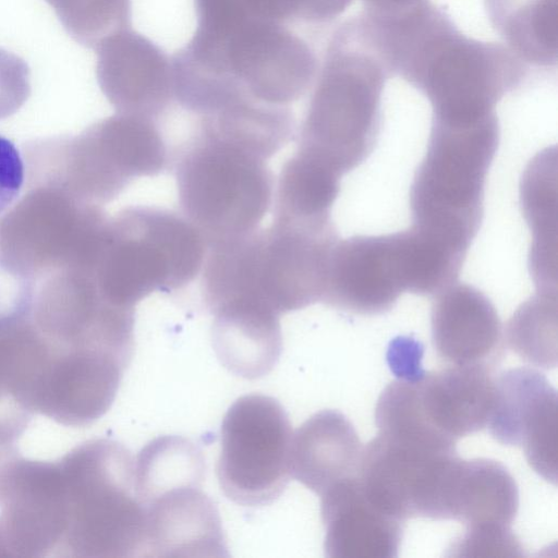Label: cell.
<instances>
[{
    "label": "cell",
    "mask_w": 558,
    "mask_h": 558,
    "mask_svg": "<svg viewBox=\"0 0 558 558\" xmlns=\"http://www.w3.org/2000/svg\"><path fill=\"white\" fill-rule=\"evenodd\" d=\"M392 76L364 15L338 26L318 66L296 149L342 175L359 167L377 143Z\"/></svg>",
    "instance_id": "6da1fadb"
},
{
    "label": "cell",
    "mask_w": 558,
    "mask_h": 558,
    "mask_svg": "<svg viewBox=\"0 0 558 558\" xmlns=\"http://www.w3.org/2000/svg\"><path fill=\"white\" fill-rule=\"evenodd\" d=\"M337 240L333 227L272 223L209 246L202 268V300L209 313L230 302H247L279 316L320 302Z\"/></svg>",
    "instance_id": "7a4b0ae2"
},
{
    "label": "cell",
    "mask_w": 558,
    "mask_h": 558,
    "mask_svg": "<svg viewBox=\"0 0 558 558\" xmlns=\"http://www.w3.org/2000/svg\"><path fill=\"white\" fill-rule=\"evenodd\" d=\"M171 64L177 81L187 88L239 92L275 106L305 95L319 66L311 46L287 25L259 20L196 27Z\"/></svg>",
    "instance_id": "3957f363"
},
{
    "label": "cell",
    "mask_w": 558,
    "mask_h": 558,
    "mask_svg": "<svg viewBox=\"0 0 558 558\" xmlns=\"http://www.w3.org/2000/svg\"><path fill=\"white\" fill-rule=\"evenodd\" d=\"M172 155L156 120L120 112L75 136L24 146L27 186H52L97 206L116 199L136 179L171 169Z\"/></svg>",
    "instance_id": "277c9868"
},
{
    "label": "cell",
    "mask_w": 558,
    "mask_h": 558,
    "mask_svg": "<svg viewBox=\"0 0 558 558\" xmlns=\"http://www.w3.org/2000/svg\"><path fill=\"white\" fill-rule=\"evenodd\" d=\"M59 460L61 557H142L146 513L136 489L135 457L117 440L93 438Z\"/></svg>",
    "instance_id": "5b68a950"
},
{
    "label": "cell",
    "mask_w": 558,
    "mask_h": 558,
    "mask_svg": "<svg viewBox=\"0 0 558 558\" xmlns=\"http://www.w3.org/2000/svg\"><path fill=\"white\" fill-rule=\"evenodd\" d=\"M207 245L180 213L157 206H129L108 217L92 265L104 298L135 310L148 295L171 293L199 275Z\"/></svg>",
    "instance_id": "8992f818"
},
{
    "label": "cell",
    "mask_w": 558,
    "mask_h": 558,
    "mask_svg": "<svg viewBox=\"0 0 558 558\" xmlns=\"http://www.w3.org/2000/svg\"><path fill=\"white\" fill-rule=\"evenodd\" d=\"M267 161L197 123L189 140L173 148L171 168L182 215L207 247L257 230L274 197Z\"/></svg>",
    "instance_id": "52a82bcc"
},
{
    "label": "cell",
    "mask_w": 558,
    "mask_h": 558,
    "mask_svg": "<svg viewBox=\"0 0 558 558\" xmlns=\"http://www.w3.org/2000/svg\"><path fill=\"white\" fill-rule=\"evenodd\" d=\"M498 142L496 113L473 123L433 120L410 191L412 227L465 256L482 222Z\"/></svg>",
    "instance_id": "ba28073f"
},
{
    "label": "cell",
    "mask_w": 558,
    "mask_h": 558,
    "mask_svg": "<svg viewBox=\"0 0 558 558\" xmlns=\"http://www.w3.org/2000/svg\"><path fill=\"white\" fill-rule=\"evenodd\" d=\"M527 70L509 47L469 37L446 15L412 49L397 76L428 99L433 120L461 124L496 113L497 102L523 83Z\"/></svg>",
    "instance_id": "9c48e42d"
},
{
    "label": "cell",
    "mask_w": 558,
    "mask_h": 558,
    "mask_svg": "<svg viewBox=\"0 0 558 558\" xmlns=\"http://www.w3.org/2000/svg\"><path fill=\"white\" fill-rule=\"evenodd\" d=\"M108 217L101 206L62 190L28 186L0 217V262L33 282L85 264L97 250Z\"/></svg>",
    "instance_id": "30bf717a"
},
{
    "label": "cell",
    "mask_w": 558,
    "mask_h": 558,
    "mask_svg": "<svg viewBox=\"0 0 558 558\" xmlns=\"http://www.w3.org/2000/svg\"><path fill=\"white\" fill-rule=\"evenodd\" d=\"M220 436L217 476L225 495L251 507L275 501L291 477L293 432L281 404L265 395L239 398Z\"/></svg>",
    "instance_id": "8fae6325"
},
{
    "label": "cell",
    "mask_w": 558,
    "mask_h": 558,
    "mask_svg": "<svg viewBox=\"0 0 558 558\" xmlns=\"http://www.w3.org/2000/svg\"><path fill=\"white\" fill-rule=\"evenodd\" d=\"M458 458L378 434L363 446L357 478L367 499L397 520H442L445 496Z\"/></svg>",
    "instance_id": "7c38bea8"
},
{
    "label": "cell",
    "mask_w": 558,
    "mask_h": 558,
    "mask_svg": "<svg viewBox=\"0 0 558 558\" xmlns=\"http://www.w3.org/2000/svg\"><path fill=\"white\" fill-rule=\"evenodd\" d=\"M408 291L402 231L335 243L322 301L359 315L389 311Z\"/></svg>",
    "instance_id": "4fadbf2b"
},
{
    "label": "cell",
    "mask_w": 558,
    "mask_h": 558,
    "mask_svg": "<svg viewBox=\"0 0 558 558\" xmlns=\"http://www.w3.org/2000/svg\"><path fill=\"white\" fill-rule=\"evenodd\" d=\"M557 392L541 372L518 367L495 381L487 427L500 444L523 449L531 468L557 484Z\"/></svg>",
    "instance_id": "5bb4252c"
},
{
    "label": "cell",
    "mask_w": 558,
    "mask_h": 558,
    "mask_svg": "<svg viewBox=\"0 0 558 558\" xmlns=\"http://www.w3.org/2000/svg\"><path fill=\"white\" fill-rule=\"evenodd\" d=\"M98 85L120 113L158 120L174 101L171 58L131 27L105 38L96 48Z\"/></svg>",
    "instance_id": "9a60e30c"
},
{
    "label": "cell",
    "mask_w": 558,
    "mask_h": 558,
    "mask_svg": "<svg viewBox=\"0 0 558 558\" xmlns=\"http://www.w3.org/2000/svg\"><path fill=\"white\" fill-rule=\"evenodd\" d=\"M142 557L228 556L219 513L202 484L168 488L144 504Z\"/></svg>",
    "instance_id": "2e32d148"
},
{
    "label": "cell",
    "mask_w": 558,
    "mask_h": 558,
    "mask_svg": "<svg viewBox=\"0 0 558 558\" xmlns=\"http://www.w3.org/2000/svg\"><path fill=\"white\" fill-rule=\"evenodd\" d=\"M411 380L420 418L440 438L456 444L488 425L496 381L489 366L450 364Z\"/></svg>",
    "instance_id": "e0dca14e"
},
{
    "label": "cell",
    "mask_w": 558,
    "mask_h": 558,
    "mask_svg": "<svg viewBox=\"0 0 558 558\" xmlns=\"http://www.w3.org/2000/svg\"><path fill=\"white\" fill-rule=\"evenodd\" d=\"M432 339L449 364L489 366L500 356L504 329L489 299L478 289L453 282L436 294Z\"/></svg>",
    "instance_id": "ac0fdd59"
},
{
    "label": "cell",
    "mask_w": 558,
    "mask_h": 558,
    "mask_svg": "<svg viewBox=\"0 0 558 558\" xmlns=\"http://www.w3.org/2000/svg\"><path fill=\"white\" fill-rule=\"evenodd\" d=\"M326 556L331 558L396 557L401 543L400 520L377 509L357 476L320 495Z\"/></svg>",
    "instance_id": "d6986e66"
},
{
    "label": "cell",
    "mask_w": 558,
    "mask_h": 558,
    "mask_svg": "<svg viewBox=\"0 0 558 558\" xmlns=\"http://www.w3.org/2000/svg\"><path fill=\"white\" fill-rule=\"evenodd\" d=\"M362 449L354 426L342 413L319 411L293 434L291 476L320 496L357 476Z\"/></svg>",
    "instance_id": "ffe728a7"
},
{
    "label": "cell",
    "mask_w": 558,
    "mask_h": 558,
    "mask_svg": "<svg viewBox=\"0 0 558 558\" xmlns=\"http://www.w3.org/2000/svg\"><path fill=\"white\" fill-rule=\"evenodd\" d=\"M210 314L213 347L230 372L255 379L274 368L282 349L278 314L245 302L227 303Z\"/></svg>",
    "instance_id": "44dd1931"
},
{
    "label": "cell",
    "mask_w": 558,
    "mask_h": 558,
    "mask_svg": "<svg viewBox=\"0 0 558 558\" xmlns=\"http://www.w3.org/2000/svg\"><path fill=\"white\" fill-rule=\"evenodd\" d=\"M342 174L301 150L284 161L274 189L272 223L323 229L333 227L331 208Z\"/></svg>",
    "instance_id": "7402d4cb"
},
{
    "label": "cell",
    "mask_w": 558,
    "mask_h": 558,
    "mask_svg": "<svg viewBox=\"0 0 558 558\" xmlns=\"http://www.w3.org/2000/svg\"><path fill=\"white\" fill-rule=\"evenodd\" d=\"M519 508L514 478L500 462L461 459L450 500L449 520L466 526H510Z\"/></svg>",
    "instance_id": "603a6c76"
},
{
    "label": "cell",
    "mask_w": 558,
    "mask_h": 558,
    "mask_svg": "<svg viewBox=\"0 0 558 558\" xmlns=\"http://www.w3.org/2000/svg\"><path fill=\"white\" fill-rule=\"evenodd\" d=\"M493 26L525 64H557L558 0H485Z\"/></svg>",
    "instance_id": "cb8c5ba5"
},
{
    "label": "cell",
    "mask_w": 558,
    "mask_h": 558,
    "mask_svg": "<svg viewBox=\"0 0 558 558\" xmlns=\"http://www.w3.org/2000/svg\"><path fill=\"white\" fill-rule=\"evenodd\" d=\"M550 154H541L530 165L522 184L524 215L533 232L532 274L539 290H556L557 274V190L556 165Z\"/></svg>",
    "instance_id": "d4e9b609"
},
{
    "label": "cell",
    "mask_w": 558,
    "mask_h": 558,
    "mask_svg": "<svg viewBox=\"0 0 558 558\" xmlns=\"http://www.w3.org/2000/svg\"><path fill=\"white\" fill-rule=\"evenodd\" d=\"M204 457L201 449L179 436L158 437L135 458V482L142 502L174 486L203 484Z\"/></svg>",
    "instance_id": "484cf974"
},
{
    "label": "cell",
    "mask_w": 558,
    "mask_h": 558,
    "mask_svg": "<svg viewBox=\"0 0 558 558\" xmlns=\"http://www.w3.org/2000/svg\"><path fill=\"white\" fill-rule=\"evenodd\" d=\"M506 338L522 360L544 368L557 365V293L539 290L508 322Z\"/></svg>",
    "instance_id": "4316f807"
},
{
    "label": "cell",
    "mask_w": 558,
    "mask_h": 558,
    "mask_svg": "<svg viewBox=\"0 0 558 558\" xmlns=\"http://www.w3.org/2000/svg\"><path fill=\"white\" fill-rule=\"evenodd\" d=\"M77 44L96 48L108 36L131 27V0H46Z\"/></svg>",
    "instance_id": "83f0119b"
},
{
    "label": "cell",
    "mask_w": 558,
    "mask_h": 558,
    "mask_svg": "<svg viewBox=\"0 0 558 558\" xmlns=\"http://www.w3.org/2000/svg\"><path fill=\"white\" fill-rule=\"evenodd\" d=\"M522 545L508 525L468 526L464 534L452 543L453 557H521Z\"/></svg>",
    "instance_id": "f1b7e54d"
},
{
    "label": "cell",
    "mask_w": 558,
    "mask_h": 558,
    "mask_svg": "<svg viewBox=\"0 0 558 558\" xmlns=\"http://www.w3.org/2000/svg\"><path fill=\"white\" fill-rule=\"evenodd\" d=\"M29 94L27 64L16 54L0 48V120L15 113Z\"/></svg>",
    "instance_id": "f546056e"
},
{
    "label": "cell",
    "mask_w": 558,
    "mask_h": 558,
    "mask_svg": "<svg viewBox=\"0 0 558 558\" xmlns=\"http://www.w3.org/2000/svg\"><path fill=\"white\" fill-rule=\"evenodd\" d=\"M25 178L24 160L15 145L0 135V214L19 196Z\"/></svg>",
    "instance_id": "4dcf8cb0"
},
{
    "label": "cell",
    "mask_w": 558,
    "mask_h": 558,
    "mask_svg": "<svg viewBox=\"0 0 558 558\" xmlns=\"http://www.w3.org/2000/svg\"><path fill=\"white\" fill-rule=\"evenodd\" d=\"M16 446H9L0 444V469L4 461L9 458L10 454H12L14 451H16Z\"/></svg>",
    "instance_id": "1f68e13d"
}]
</instances>
